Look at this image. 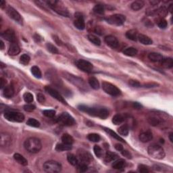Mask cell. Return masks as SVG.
I'll return each mask as SVG.
<instances>
[{
    "label": "cell",
    "instance_id": "1",
    "mask_svg": "<svg viewBox=\"0 0 173 173\" xmlns=\"http://www.w3.org/2000/svg\"><path fill=\"white\" fill-rule=\"evenodd\" d=\"M78 109L82 112H86L88 114L93 117H99L102 119H106L109 116V112L107 109L104 108H95V107H89L80 105L78 107Z\"/></svg>",
    "mask_w": 173,
    "mask_h": 173
},
{
    "label": "cell",
    "instance_id": "2",
    "mask_svg": "<svg viewBox=\"0 0 173 173\" xmlns=\"http://www.w3.org/2000/svg\"><path fill=\"white\" fill-rule=\"evenodd\" d=\"M24 146L28 152L35 154L40 152L42 148V144L40 139L36 137H30L26 140Z\"/></svg>",
    "mask_w": 173,
    "mask_h": 173
},
{
    "label": "cell",
    "instance_id": "3",
    "mask_svg": "<svg viewBox=\"0 0 173 173\" xmlns=\"http://www.w3.org/2000/svg\"><path fill=\"white\" fill-rule=\"evenodd\" d=\"M148 154L152 158L162 160L165 157V152L164 149L157 144H152L148 149Z\"/></svg>",
    "mask_w": 173,
    "mask_h": 173
},
{
    "label": "cell",
    "instance_id": "4",
    "mask_svg": "<svg viewBox=\"0 0 173 173\" xmlns=\"http://www.w3.org/2000/svg\"><path fill=\"white\" fill-rule=\"evenodd\" d=\"M46 3L49 7L54 10L55 12L58 13V14L62 15L63 16L68 17L70 16L68 11L66 10V8L63 6V5H60L61 2L58 1H47Z\"/></svg>",
    "mask_w": 173,
    "mask_h": 173
},
{
    "label": "cell",
    "instance_id": "5",
    "mask_svg": "<svg viewBox=\"0 0 173 173\" xmlns=\"http://www.w3.org/2000/svg\"><path fill=\"white\" fill-rule=\"evenodd\" d=\"M43 167L45 172L49 173H56L60 172L62 170V165H61V164L54 160L45 162L43 164Z\"/></svg>",
    "mask_w": 173,
    "mask_h": 173
},
{
    "label": "cell",
    "instance_id": "6",
    "mask_svg": "<svg viewBox=\"0 0 173 173\" xmlns=\"http://www.w3.org/2000/svg\"><path fill=\"white\" fill-rule=\"evenodd\" d=\"M4 118L10 122H22L25 120V116L23 114L15 111H6L4 113Z\"/></svg>",
    "mask_w": 173,
    "mask_h": 173
},
{
    "label": "cell",
    "instance_id": "7",
    "mask_svg": "<svg viewBox=\"0 0 173 173\" xmlns=\"http://www.w3.org/2000/svg\"><path fill=\"white\" fill-rule=\"evenodd\" d=\"M57 122L63 126H71L76 124V122L73 117L67 112H63L59 116Z\"/></svg>",
    "mask_w": 173,
    "mask_h": 173
},
{
    "label": "cell",
    "instance_id": "8",
    "mask_svg": "<svg viewBox=\"0 0 173 173\" xmlns=\"http://www.w3.org/2000/svg\"><path fill=\"white\" fill-rule=\"evenodd\" d=\"M107 23L112 25L121 26L125 23L126 17L122 14H114L105 18Z\"/></svg>",
    "mask_w": 173,
    "mask_h": 173
},
{
    "label": "cell",
    "instance_id": "9",
    "mask_svg": "<svg viewBox=\"0 0 173 173\" xmlns=\"http://www.w3.org/2000/svg\"><path fill=\"white\" fill-rule=\"evenodd\" d=\"M102 88L106 93L112 96H119L121 94V91L117 87L108 82L102 83Z\"/></svg>",
    "mask_w": 173,
    "mask_h": 173
},
{
    "label": "cell",
    "instance_id": "10",
    "mask_svg": "<svg viewBox=\"0 0 173 173\" xmlns=\"http://www.w3.org/2000/svg\"><path fill=\"white\" fill-rule=\"evenodd\" d=\"M6 12L8 16H9L10 18L14 20L18 23L20 25H23V20L22 18L21 15L19 14V12L16 10H15L14 8L11 7V6H8L6 9Z\"/></svg>",
    "mask_w": 173,
    "mask_h": 173
},
{
    "label": "cell",
    "instance_id": "11",
    "mask_svg": "<svg viewBox=\"0 0 173 173\" xmlns=\"http://www.w3.org/2000/svg\"><path fill=\"white\" fill-rule=\"evenodd\" d=\"M76 66H77L80 70H81L83 72L85 73H91L93 71V64L91 62L85 60H78L76 62Z\"/></svg>",
    "mask_w": 173,
    "mask_h": 173
},
{
    "label": "cell",
    "instance_id": "12",
    "mask_svg": "<svg viewBox=\"0 0 173 173\" xmlns=\"http://www.w3.org/2000/svg\"><path fill=\"white\" fill-rule=\"evenodd\" d=\"M45 90L47 91V93L52 96V97H53L56 100L59 101L60 102L62 103L63 104H67V103H66V100H64V98L61 95V94L59 93L58 91H56V89H53L51 87L46 86L45 87Z\"/></svg>",
    "mask_w": 173,
    "mask_h": 173
},
{
    "label": "cell",
    "instance_id": "13",
    "mask_svg": "<svg viewBox=\"0 0 173 173\" xmlns=\"http://www.w3.org/2000/svg\"><path fill=\"white\" fill-rule=\"evenodd\" d=\"M75 17L76 19L74 21V27L79 30L85 29V23L82 14H79V13H76V14H75Z\"/></svg>",
    "mask_w": 173,
    "mask_h": 173
},
{
    "label": "cell",
    "instance_id": "14",
    "mask_svg": "<svg viewBox=\"0 0 173 173\" xmlns=\"http://www.w3.org/2000/svg\"><path fill=\"white\" fill-rule=\"evenodd\" d=\"M1 36L3 38H4L6 40L10 41V43H14L16 42V34L14 31L12 29H8L5 32H4L1 34Z\"/></svg>",
    "mask_w": 173,
    "mask_h": 173
},
{
    "label": "cell",
    "instance_id": "15",
    "mask_svg": "<svg viewBox=\"0 0 173 173\" xmlns=\"http://www.w3.org/2000/svg\"><path fill=\"white\" fill-rule=\"evenodd\" d=\"M105 42L107 45H108L109 47L111 48H113V49H116L119 47V42L118 41V39L116 38L114 36L112 35H108L105 37Z\"/></svg>",
    "mask_w": 173,
    "mask_h": 173
},
{
    "label": "cell",
    "instance_id": "16",
    "mask_svg": "<svg viewBox=\"0 0 173 173\" xmlns=\"http://www.w3.org/2000/svg\"><path fill=\"white\" fill-rule=\"evenodd\" d=\"M139 140L143 143H148V142L150 141L151 140L153 139V135L152 131L150 130L144 131L142 132L141 134L139 135Z\"/></svg>",
    "mask_w": 173,
    "mask_h": 173
},
{
    "label": "cell",
    "instance_id": "17",
    "mask_svg": "<svg viewBox=\"0 0 173 173\" xmlns=\"http://www.w3.org/2000/svg\"><path fill=\"white\" fill-rule=\"evenodd\" d=\"M127 119L126 114H118L112 118V122L115 125H119Z\"/></svg>",
    "mask_w": 173,
    "mask_h": 173
},
{
    "label": "cell",
    "instance_id": "18",
    "mask_svg": "<svg viewBox=\"0 0 173 173\" xmlns=\"http://www.w3.org/2000/svg\"><path fill=\"white\" fill-rule=\"evenodd\" d=\"M78 156L83 163L88 164L90 162L91 156L88 152L84 150H80L78 152Z\"/></svg>",
    "mask_w": 173,
    "mask_h": 173
},
{
    "label": "cell",
    "instance_id": "19",
    "mask_svg": "<svg viewBox=\"0 0 173 173\" xmlns=\"http://www.w3.org/2000/svg\"><path fill=\"white\" fill-rule=\"evenodd\" d=\"M20 52V48L16 42L11 43L9 49H8V54H9V55L12 56H16Z\"/></svg>",
    "mask_w": 173,
    "mask_h": 173
},
{
    "label": "cell",
    "instance_id": "20",
    "mask_svg": "<svg viewBox=\"0 0 173 173\" xmlns=\"http://www.w3.org/2000/svg\"><path fill=\"white\" fill-rule=\"evenodd\" d=\"M14 94V89L12 85H9L4 87L3 95L6 98H11Z\"/></svg>",
    "mask_w": 173,
    "mask_h": 173
},
{
    "label": "cell",
    "instance_id": "21",
    "mask_svg": "<svg viewBox=\"0 0 173 173\" xmlns=\"http://www.w3.org/2000/svg\"><path fill=\"white\" fill-rule=\"evenodd\" d=\"M11 143V137L9 135L6 134L5 133H2L1 134V146L2 148L4 147H8L10 145Z\"/></svg>",
    "mask_w": 173,
    "mask_h": 173
},
{
    "label": "cell",
    "instance_id": "22",
    "mask_svg": "<svg viewBox=\"0 0 173 173\" xmlns=\"http://www.w3.org/2000/svg\"><path fill=\"white\" fill-rule=\"evenodd\" d=\"M126 166V162L123 159H119L118 160L115 161L112 164V168L114 169L119 170H123L124 168Z\"/></svg>",
    "mask_w": 173,
    "mask_h": 173
},
{
    "label": "cell",
    "instance_id": "23",
    "mask_svg": "<svg viewBox=\"0 0 173 173\" xmlns=\"http://www.w3.org/2000/svg\"><path fill=\"white\" fill-rule=\"evenodd\" d=\"M137 39L139 40L140 43H142V44H143V45H152L153 43L152 40L150 38V37H148L147 35H143V34L138 35Z\"/></svg>",
    "mask_w": 173,
    "mask_h": 173
},
{
    "label": "cell",
    "instance_id": "24",
    "mask_svg": "<svg viewBox=\"0 0 173 173\" xmlns=\"http://www.w3.org/2000/svg\"><path fill=\"white\" fill-rule=\"evenodd\" d=\"M148 58L152 62H160L164 58L163 56H162L159 53H155V52H152L149 54Z\"/></svg>",
    "mask_w": 173,
    "mask_h": 173
},
{
    "label": "cell",
    "instance_id": "25",
    "mask_svg": "<svg viewBox=\"0 0 173 173\" xmlns=\"http://www.w3.org/2000/svg\"><path fill=\"white\" fill-rule=\"evenodd\" d=\"M138 32L135 29H131L126 32V37L130 40L136 41L138 37Z\"/></svg>",
    "mask_w": 173,
    "mask_h": 173
},
{
    "label": "cell",
    "instance_id": "26",
    "mask_svg": "<svg viewBox=\"0 0 173 173\" xmlns=\"http://www.w3.org/2000/svg\"><path fill=\"white\" fill-rule=\"evenodd\" d=\"M14 158L17 162L20 164H21V165L27 166L28 164L27 160L26 159L25 157L23 156L21 154H18V153H16V154H15L14 155Z\"/></svg>",
    "mask_w": 173,
    "mask_h": 173
},
{
    "label": "cell",
    "instance_id": "27",
    "mask_svg": "<svg viewBox=\"0 0 173 173\" xmlns=\"http://www.w3.org/2000/svg\"><path fill=\"white\" fill-rule=\"evenodd\" d=\"M72 145H68L66 143H58L56 146V150L58 152H63V151H69L72 150Z\"/></svg>",
    "mask_w": 173,
    "mask_h": 173
},
{
    "label": "cell",
    "instance_id": "28",
    "mask_svg": "<svg viewBox=\"0 0 173 173\" xmlns=\"http://www.w3.org/2000/svg\"><path fill=\"white\" fill-rule=\"evenodd\" d=\"M161 64L165 68H171L173 66V60L171 58H163L161 61Z\"/></svg>",
    "mask_w": 173,
    "mask_h": 173
},
{
    "label": "cell",
    "instance_id": "29",
    "mask_svg": "<svg viewBox=\"0 0 173 173\" xmlns=\"http://www.w3.org/2000/svg\"><path fill=\"white\" fill-rule=\"evenodd\" d=\"M88 81L89 85H90L93 89H95V90L99 89L100 83L99 81H98V80L95 77H94V76H91V77H89Z\"/></svg>",
    "mask_w": 173,
    "mask_h": 173
},
{
    "label": "cell",
    "instance_id": "30",
    "mask_svg": "<svg viewBox=\"0 0 173 173\" xmlns=\"http://www.w3.org/2000/svg\"><path fill=\"white\" fill-rule=\"evenodd\" d=\"M118 157V155L115 153L111 152H107L106 155H105L104 160L106 162H110L115 160Z\"/></svg>",
    "mask_w": 173,
    "mask_h": 173
},
{
    "label": "cell",
    "instance_id": "31",
    "mask_svg": "<svg viewBox=\"0 0 173 173\" xmlns=\"http://www.w3.org/2000/svg\"><path fill=\"white\" fill-rule=\"evenodd\" d=\"M62 143L68 144V145H72L74 143V139L71 135L65 133L62 136Z\"/></svg>",
    "mask_w": 173,
    "mask_h": 173
},
{
    "label": "cell",
    "instance_id": "32",
    "mask_svg": "<svg viewBox=\"0 0 173 173\" xmlns=\"http://www.w3.org/2000/svg\"><path fill=\"white\" fill-rule=\"evenodd\" d=\"M144 6V2L143 1H135L133 2L131 5V9L134 11H138L143 8Z\"/></svg>",
    "mask_w": 173,
    "mask_h": 173
},
{
    "label": "cell",
    "instance_id": "33",
    "mask_svg": "<svg viewBox=\"0 0 173 173\" xmlns=\"http://www.w3.org/2000/svg\"><path fill=\"white\" fill-rule=\"evenodd\" d=\"M138 53V51L136 48L131 47L125 49L123 51V54L127 56H135Z\"/></svg>",
    "mask_w": 173,
    "mask_h": 173
},
{
    "label": "cell",
    "instance_id": "34",
    "mask_svg": "<svg viewBox=\"0 0 173 173\" xmlns=\"http://www.w3.org/2000/svg\"><path fill=\"white\" fill-rule=\"evenodd\" d=\"M68 162L73 166H77L78 164V160L75 155L68 154L67 155Z\"/></svg>",
    "mask_w": 173,
    "mask_h": 173
},
{
    "label": "cell",
    "instance_id": "35",
    "mask_svg": "<svg viewBox=\"0 0 173 173\" xmlns=\"http://www.w3.org/2000/svg\"><path fill=\"white\" fill-rule=\"evenodd\" d=\"M104 130H105V131H106V132L107 133H108V134L110 135L111 137H114V139H116L117 140H118V141H121V142H124V139H122V138H121L120 137L119 135H118L117 133H116L114 131H113L112 130V129H108V128H106V127H104Z\"/></svg>",
    "mask_w": 173,
    "mask_h": 173
},
{
    "label": "cell",
    "instance_id": "36",
    "mask_svg": "<svg viewBox=\"0 0 173 173\" xmlns=\"http://www.w3.org/2000/svg\"><path fill=\"white\" fill-rule=\"evenodd\" d=\"M118 132L122 136H127L129 132V129L127 124H124V125L120 126L118 129Z\"/></svg>",
    "mask_w": 173,
    "mask_h": 173
},
{
    "label": "cell",
    "instance_id": "37",
    "mask_svg": "<svg viewBox=\"0 0 173 173\" xmlns=\"http://www.w3.org/2000/svg\"><path fill=\"white\" fill-rule=\"evenodd\" d=\"M31 73L37 78H41V76H42V73H41V70L36 66H34L31 68Z\"/></svg>",
    "mask_w": 173,
    "mask_h": 173
},
{
    "label": "cell",
    "instance_id": "38",
    "mask_svg": "<svg viewBox=\"0 0 173 173\" xmlns=\"http://www.w3.org/2000/svg\"><path fill=\"white\" fill-rule=\"evenodd\" d=\"M87 37H88L89 40L92 43H93L94 45H101V40L100 39V38H98L97 37L94 35L90 34L87 36Z\"/></svg>",
    "mask_w": 173,
    "mask_h": 173
},
{
    "label": "cell",
    "instance_id": "39",
    "mask_svg": "<svg viewBox=\"0 0 173 173\" xmlns=\"http://www.w3.org/2000/svg\"><path fill=\"white\" fill-rule=\"evenodd\" d=\"M27 124L32 127L38 128L40 126V122L35 119H29L27 122Z\"/></svg>",
    "mask_w": 173,
    "mask_h": 173
},
{
    "label": "cell",
    "instance_id": "40",
    "mask_svg": "<svg viewBox=\"0 0 173 173\" xmlns=\"http://www.w3.org/2000/svg\"><path fill=\"white\" fill-rule=\"evenodd\" d=\"M104 6L102 5V4H97V5H95V7L93 8V12L96 13L97 14L102 15L104 13Z\"/></svg>",
    "mask_w": 173,
    "mask_h": 173
},
{
    "label": "cell",
    "instance_id": "41",
    "mask_svg": "<svg viewBox=\"0 0 173 173\" xmlns=\"http://www.w3.org/2000/svg\"><path fill=\"white\" fill-rule=\"evenodd\" d=\"M87 139L91 142H99L100 141V136L96 133H91L87 135Z\"/></svg>",
    "mask_w": 173,
    "mask_h": 173
},
{
    "label": "cell",
    "instance_id": "42",
    "mask_svg": "<svg viewBox=\"0 0 173 173\" xmlns=\"http://www.w3.org/2000/svg\"><path fill=\"white\" fill-rule=\"evenodd\" d=\"M30 60V56L27 54L22 55L20 58V63L23 65H27Z\"/></svg>",
    "mask_w": 173,
    "mask_h": 173
},
{
    "label": "cell",
    "instance_id": "43",
    "mask_svg": "<svg viewBox=\"0 0 173 173\" xmlns=\"http://www.w3.org/2000/svg\"><path fill=\"white\" fill-rule=\"evenodd\" d=\"M148 121L149 123H150V124H151V125L154 126L158 125V124L160 123V119H158L157 118L154 117L148 118Z\"/></svg>",
    "mask_w": 173,
    "mask_h": 173
},
{
    "label": "cell",
    "instance_id": "44",
    "mask_svg": "<svg viewBox=\"0 0 173 173\" xmlns=\"http://www.w3.org/2000/svg\"><path fill=\"white\" fill-rule=\"evenodd\" d=\"M24 100L25 101V102L27 103H31L33 101V95L29 92H26L25 93H24L23 95Z\"/></svg>",
    "mask_w": 173,
    "mask_h": 173
},
{
    "label": "cell",
    "instance_id": "45",
    "mask_svg": "<svg viewBox=\"0 0 173 173\" xmlns=\"http://www.w3.org/2000/svg\"><path fill=\"white\" fill-rule=\"evenodd\" d=\"M46 47H47V49L49 52H51L52 54H58V50L57 48L55 47L54 45H52V43H47L46 44Z\"/></svg>",
    "mask_w": 173,
    "mask_h": 173
},
{
    "label": "cell",
    "instance_id": "46",
    "mask_svg": "<svg viewBox=\"0 0 173 173\" xmlns=\"http://www.w3.org/2000/svg\"><path fill=\"white\" fill-rule=\"evenodd\" d=\"M93 150H94V153H95V154L96 156L97 157H101L102 156V154H103V151H102V149L100 148L99 145H95L93 148Z\"/></svg>",
    "mask_w": 173,
    "mask_h": 173
},
{
    "label": "cell",
    "instance_id": "47",
    "mask_svg": "<svg viewBox=\"0 0 173 173\" xmlns=\"http://www.w3.org/2000/svg\"><path fill=\"white\" fill-rule=\"evenodd\" d=\"M43 115L47 118H53L56 115V111L53 109H46L43 112Z\"/></svg>",
    "mask_w": 173,
    "mask_h": 173
},
{
    "label": "cell",
    "instance_id": "48",
    "mask_svg": "<svg viewBox=\"0 0 173 173\" xmlns=\"http://www.w3.org/2000/svg\"><path fill=\"white\" fill-rule=\"evenodd\" d=\"M78 172H86L87 169H88V166H87V164L85 163H81L78 164Z\"/></svg>",
    "mask_w": 173,
    "mask_h": 173
},
{
    "label": "cell",
    "instance_id": "49",
    "mask_svg": "<svg viewBox=\"0 0 173 173\" xmlns=\"http://www.w3.org/2000/svg\"><path fill=\"white\" fill-rule=\"evenodd\" d=\"M138 171L142 173H146L150 172V170H149L148 166L143 165V164H141V165H139V167H138Z\"/></svg>",
    "mask_w": 173,
    "mask_h": 173
},
{
    "label": "cell",
    "instance_id": "50",
    "mask_svg": "<svg viewBox=\"0 0 173 173\" xmlns=\"http://www.w3.org/2000/svg\"><path fill=\"white\" fill-rule=\"evenodd\" d=\"M157 25H158V27L160 28H166L167 27V25H168L167 21L164 19L160 20L158 23H157Z\"/></svg>",
    "mask_w": 173,
    "mask_h": 173
},
{
    "label": "cell",
    "instance_id": "51",
    "mask_svg": "<svg viewBox=\"0 0 173 173\" xmlns=\"http://www.w3.org/2000/svg\"><path fill=\"white\" fill-rule=\"evenodd\" d=\"M35 109V106L30 104H28L24 106V109L27 112H32Z\"/></svg>",
    "mask_w": 173,
    "mask_h": 173
},
{
    "label": "cell",
    "instance_id": "52",
    "mask_svg": "<svg viewBox=\"0 0 173 173\" xmlns=\"http://www.w3.org/2000/svg\"><path fill=\"white\" fill-rule=\"evenodd\" d=\"M129 85H131V87H141V84L139 81L135 80H130L129 82Z\"/></svg>",
    "mask_w": 173,
    "mask_h": 173
},
{
    "label": "cell",
    "instance_id": "53",
    "mask_svg": "<svg viewBox=\"0 0 173 173\" xmlns=\"http://www.w3.org/2000/svg\"><path fill=\"white\" fill-rule=\"evenodd\" d=\"M37 100L39 103H41V104H43V103H44L45 102V97L42 93H38V94H37Z\"/></svg>",
    "mask_w": 173,
    "mask_h": 173
},
{
    "label": "cell",
    "instance_id": "54",
    "mask_svg": "<svg viewBox=\"0 0 173 173\" xmlns=\"http://www.w3.org/2000/svg\"><path fill=\"white\" fill-rule=\"evenodd\" d=\"M121 153H122V154L123 155L124 157H127V158H129V159L132 158V155H131V153L129 152H128L127 150H122V151H121Z\"/></svg>",
    "mask_w": 173,
    "mask_h": 173
},
{
    "label": "cell",
    "instance_id": "55",
    "mask_svg": "<svg viewBox=\"0 0 173 173\" xmlns=\"http://www.w3.org/2000/svg\"><path fill=\"white\" fill-rule=\"evenodd\" d=\"M6 80L1 77L0 78V88L4 89V87H6Z\"/></svg>",
    "mask_w": 173,
    "mask_h": 173
},
{
    "label": "cell",
    "instance_id": "56",
    "mask_svg": "<svg viewBox=\"0 0 173 173\" xmlns=\"http://www.w3.org/2000/svg\"><path fill=\"white\" fill-rule=\"evenodd\" d=\"M115 149L117 150H118V151H119V152H121L122 150H123L124 149H123V146H122L121 144H120V143H117V144H116L115 145Z\"/></svg>",
    "mask_w": 173,
    "mask_h": 173
},
{
    "label": "cell",
    "instance_id": "57",
    "mask_svg": "<svg viewBox=\"0 0 173 173\" xmlns=\"http://www.w3.org/2000/svg\"><path fill=\"white\" fill-rule=\"evenodd\" d=\"M157 84L156 83H148V84H145L144 85V87H155L157 86Z\"/></svg>",
    "mask_w": 173,
    "mask_h": 173
},
{
    "label": "cell",
    "instance_id": "58",
    "mask_svg": "<svg viewBox=\"0 0 173 173\" xmlns=\"http://www.w3.org/2000/svg\"><path fill=\"white\" fill-rule=\"evenodd\" d=\"M133 106H134V108H138V109H139V108H141V105H140L139 104V103H137V102L133 103Z\"/></svg>",
    "mask_w": 173,
    "mask_h": 173
},
{
    "label": "cell",
    "instance_id": "59",
    "mask_svg": "<svg viewBox=\"0 0 173 173\" xmlns=\"http://www.w3.org/2000/svg\"><path fill=\"white\" fill-rule=\"evenodd\" d=\"M5 6H6V1H4V0H1V1H0V8H1V9H4Z\"/></svg>",
    "mask_w": 173,
    "mask_h": 173
},
{
    "label": "cell",
    "instance_id": "60",
    "mask_svg": "<svg viewBox=\"0 0 173 173\" xmlns=\"http://www.w3.org/2000/svg\"><path fill=\"white\" fill-rule=\"evenodd\" d=\"M54 39H55V41H56V42L57 44H58V45H61L60 41H59V39H58V37H54Z\"/></svg>",
    "mask_w": 173,
    "mask_h": 173
},
{
    "label": "cell",
    "instance_id": "61",
    "mask_svg": "<svg viewBox=\"0 0 173 173\" xmlns=\"http://www.w3.org/2000/svg\"><path fill=\"white\" fill-rule=\"evenodd\" d=\"M4 47H5V46H4V42L2 41H0V49L3 50L4 49Z\"/></svg>",
    "mask_w": 173,
    "mask_h": 173
},
{
    "label": "cell",
    "instance_id": "62",
    "mask_svg": "<svg viewBox=\"0 0 173 173\" xmlns=\"http://www.w3.org/2000/svg\"><path fill=\"white\" fill-rule=\"evenodd\" d=\"M150 4H152V6H156L157 4H159V1H150Z\"/></svg>",
    "mask_w": 173,
    "mask_h": 173
},
{
    "label": "cell",
    "instance_id": "63",
    "mask_svg": "<svg viewBox=\"0 0 173 173\" xmlns=\"http://www.w3.org/2000/svg\"><path fill=\"white\" fill-rule=\"evenodd\" d=\"M172 137H173V133H170V134H169V139H170V141H171V142H173V138H172Z\"/></svg>",
    "mask_w": 173,
    "mask_h": 173
}]
</instances>
